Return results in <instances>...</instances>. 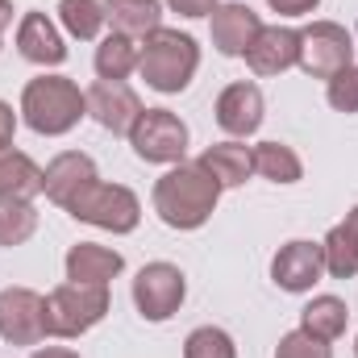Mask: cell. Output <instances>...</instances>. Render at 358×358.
<instances>
[{"label": "cell", "mask_w": 358, "mask_h": 358, "mask_svg": "<svg viewBox=\"0 0 358 358\" xmlns=\"http://www.w3.org/2000/svg\"><path fill=\"white\" fill-rule=\"evenodd\" d=\"M108 313V283H59L46 296V334L80 338Z\"/></svg>", "instance_id": "obj_4"}, {"label": "cell", "mask_w": 358, "mask_h": 358, "mask_svg": "<svg viewBox=\"0 0 358 358\" xmlns=\"http://www.w3.org/2000/svg\"><path fill=\"white\" fill-rule=\"evenodd\" d=\"M125 259L108 246H96V242H80L67 250V279L71 283H108L113 275H121Z\"/></svg>", "instance_id": "obj_18"}, {"label": "cell", "mask_w": 358, "mask_h": 358, "mask_svg": "<svg viewBox=\"0 0 358 358\" xmlns=\"http://www.w3.org/2000/svg\"><path fill=\"white\" fill-rule=\"evenodd\" d=\"M59 21L71 38L92 42L104 25V4L100 0H59Z\"/></svg>", "instance_id": "obj_24"}, {"label": "cell", "mask_w": 358, "mask_h": 358, "mask_svg": "<svg viewBox=\"0 0 358 358\" xmlns=\"http://www.w3.org/2000/svg\"><path fill=\"white\" fill-rule=\"evenodd\" d=\"M129 146L142 163H183L187 150V125L171 108H142V117L129 129Z\"/></svg>", "instance_id": "obj_7"}, {"label": "cell", "mask_w": 358, "mask_h": 358, "mask_svg": "<svg viewBox=\"0 0 358 358\" xmlns=\"http://www.w3.org/2000/svg\"><path fill=\"white\" fill-rule=\"evenodd\" d=\"M342 225H346V229H350V238H355V246H358V204H355V208H350V217H346V221H342Z\"/></svg>", "instance_id": "obj_35"}, {"label": "cell", "mask_w": 358, "mask_h": 358, "mask_svg": "<svg viewBox=\"0 0 358 358\" xmlns=\"http://www.w3.org/2000/svg\"><path fill=\"white\" fill-rule=\"evenodd\" d=\"M84 96H88L92 121H96L100 129H108V134H125V138H129L134 121L142 117V100L134 96V88H129L125 80H96Z\"/></svg>", "instance_id": "obj_10"}, {"label": "cell", "mask_w": 358, "mask_h": 358, "mask_svg": "<svg viewBox=\"0 0 358 358\" xmlns=\"http://www.w3.org/2000/svg\"><path fill=\"white\" fill-rule=\"evenodd\" d=\"M196 163L217 179L221 187H238V183H246L250 171H255V155H250V146H242V142H217V146H208Z\"/></svg>", "instance_id": "obj_19"}, {"label": "cell", "mask_w": 358, "mask_h": 358, "mask_svg": "<svg viewBox=\"0 0 358 358\" xmlns=\"http://www.w3.org/2000/svg\"><path fill=\"white\" fill-rule=\"evenodd\" d=\"M38 229V213L29 200H0V246H21Z\"/></svg>", "instance_id": "obj_25"}, {"label": "cell", "mask_w": 358, "mask_h": 358, "mask_svg": "<svg viewBox=\"0 0 358 358\" xmlns=\"http://www.w3.org/2000/svg\"><path fill=\"white\" fill-rule=\"evenodd\" d=\"M346 321H350V308L338 296H313V304L300 313V329L313 334V338H321V342L342 338L346 334Z\"/></svg>", "instance_id": "obj_21"}, {"label": "cell", "mask_w": 358, "mask_h": 358, "mask_svg": "<svg viewBox=\"0 0 358 358\" xmlns=\"http://www.w3.org/2000/svg\"><path fill=\"white\" fill-rule=\"evenodd\" d=\"M296 59H300V34L283 29V25H263L246 50V63L255 76H279V71L296 67Z\"/></svg>", "instance_id": "obj_14"}, {"label": "cell", "mask_w": 358, "mask_h": 358, "mask_svg": "<svg viewBox=\"0 0 358 358\" xmlns=\"http://www.w3.org/2000/svg\"><path fill=\"white\" fill-rule=\"evenodd\" d=\"M142 59V46L125 34H108L100 46H96V76L100 80H125Z\"/></svg>", "instance_id": "obj_22"}, {"label": "cell", "mask_w": 358, "mask_h": 358, "mask_svg": "<svg viewBox=\"0 0 358 358\" xmlns=\"http://www.w3.org/2000/svg\"><path fill=\"white\" fill-rule=\"evenodd\" d=\"M275 13H283V17H304V13H313L321 0H267Z\"/></svg>", "instance_id": "obj_31"}, {"label": "cell", "mask_w": 358, "mask_h": 358, "mask_svg": "<svg viewBox=\"0 0 358 358\" xmlns=\"http://www.w3.org/2000/svg\"><path fill=\"white\" fill-rule=\"evenodd\" d=\"M34 358H80L76 350H63V346H46V350H38Z\"/></svg>", "instance_id": "obj_33"}, {"label": "cell", "mask_w": 358, "mask_h": 358, "mask_svg": "<svg viewBox=\"0 0 358 358\" xmlns=\"http://www.w3.org/2000/svg\"><path fill=\"white\" fill-rule=\"evenodd\" d=\"M67 213L76 221L96 225V229H108V234H134L138 229V217H142V204H138V196L129 187L92 179V183H84L67 200Z\"/></svg>", "instance_id": "obj_5"}, {"label": "cell", "mask_w": 358, "mask_h": 358, "mask_svg": "<svg viewBox=\"0 0 358 358\" xmlns=\"http://www.w3.org/2000/svg\"><path fill=\"white\" fill-rule=\"evenodd\" d=\"M38 192H42V167L29 155L4 146L0 150V200H34Z\"/></svg>", "instance_id": "obj_20"}, {"label": "cell", "mask_w": 358, "mask_h": 358, "mask_svg": "<svg viewBox=\"0 0 358 358\" xmlns=\"http://www.w3.org/2000/svg\"><path fill=\"white\" fill-rule=\"evenodd\" d=\"M104 21L113 25V34L150 38L163 25V0H104Z\"/></svg>", "instance_id": "obj_17"}, {"label": "cell", "mask_w": 358, "mask_h": 358, "mask_svg": "<svg viewBox=\"0 0 358 358\" xmlns=\"http://www.w3.org/2000/svg\"><path fill=\"white\" fill-rule=\"evenodd\" d=\"M217 125L234 138H250L259 125H263V92L259 84L242 80V84H229V88L217 96Z\"/></svg>", "instance_id": "obj_12"}, {"label": "cell", "mask_w": 358, "mask_h": 358, "mask_svg": "<svg viewBox=\"0 0 358 358\" xmlns=\"http://www.w3.org/2000/svg\"><path fill=\"white\" fill-rule=\"evenodd\" d=\"M321 250H325V271H329L334 279H350L358 271V246H355V238H350L346 225H334V229L325 234Z\"/></svg>", "instance_id": "obj_26"}, {"label": "cell", "mask_w": 358, "mask_h": 358, "mask_svg": "<svg viewBox=\"0 0 358 358\" xmlns=\"http://www.w3.org/2000/svg\"><path fill=\"white\" fill-rule=\"evenodd\" d=\"M17 50L29 63H38V67H59L67 59V46H63V38H59V29L50 25L46 13H25L21 17V25H17Z\"/></svg>", "instance_id": "obj_15"}, {"label": "cell", "mask_w": 358, "mask_h": 358, "mask_svg": "<svg viewBox=\"0 0 358 358\" xmlns=\"http://www.w3.org/2000/svg\"><path fill=\"white\" fill-rule=\"evenodd\" d=\"M259 29H263V21H259V13L250 8V4H217L213 8V46L221 50V55H246L250 50V42L259 38Z\"/></svg>", "instance_id": "obj_13"}, {"label": "cell", "mask_w": 358, "mask_h": 358, "mask_svg": "<svg viewBox=\"0 0 358 358\" xmlns=\"http://www.w3.org/2000/svg\"><path fill=\"white\" fill-rule=\"evenodd\" d=\"M187 296V283H183V271L171 263H150V267L138 271L134 279V304L146 321H167L176 317L179 304Z\"/></svg>", "instance_id": "obj_8"}, {"label": "cell", "mask_w": 358, "mask_h": 358, "mask_svg": "<svg viewBox=\"0 0 358 358\" xmlns=\"http://www.w3.org/2000/svg\"><path fill=\"white\" fill-rule=\"evenodd\" d=\"M275 358H334V350H329V342H321L304 329H292L287 338H279Z\"/></svg>", "instance_id": "obj_28"}, {"label": "cell", "mask_w": 358, "mask_h": 358, "mask_svg": "<svg viewBox=\"0 0 358 358\" xmlns=\"http://www.w3.org/2000/svg\"><path fill=\"white\" fill-rule=\"evenodd\" d=\"M96 179V163H92L88 155H80V150H67V155H59L46 171H42V192L59 204V208H67V200Z\"/></svg>", "instance_id": "obj_16"}, {"label": "cell", "mask_w": 358, "mask_h": 358, "mask_svg": "<svg viewBox=\"0 0 358 358\" xmlns=\"http://www.w3.org/2000/svg\"><path fill=\"white\" fill-rule=\"evenodd\" d=\"M84 113H88V96L67 76H38L21 92V117L34 134L59 138V134L76 129Z\"/></svg>", "instance_id": "obj_2"}, {"label": "cell", "mask_w": 358, "mask_h": 358, "mask_svg": "<svg viewBox=\"0 0 358 358\" xmlns=\"http://www.w3.org/2000/svg\"><path fill=\"white\" fill-rule=\"evenodd\" d=\"M325 96H329V104H334L338 113H358V67H355V63L329 80Z\"/></svg>", "instance_id": "obj_29"}, {"label": "cell", "mask_w": 358, "mask_h": 358, "mask_svg": "<svg viewBox=\"0 0 358 358\" xmlns=\"http://www.w3.org/2000/svg\"><path fill=\"white\" fill-rule=\"evenodd\" d=\"M355 355H358V342H355Z\"/></svg>", "instance_id": "obj_36"}, {"label": "cell", "mask_w": 358, "mask_h": 358, "mask_svg": "<svg viewBox=\"0 0 358 358\" xmlns=\"http://www.w3.org/2000/svg\"><path fill=\"white\" fill-rule=\"evenodd\" d=\"M250 155H255V171L263 179H271V183H296V179L304 176L300 155L292 146H283V142H263Z\"/></svg>", "instance_id": "obj_23"}, {"label": "cell", "mask_w": 358, "mask_h": 358, "mask_svg": "<svg viewBox=\"0 0 358 358\" xmlns=\"http://www.w3.org/2000/svg\"><path fill=\"white\" fill-rule=\"evenodd\" d=\"M167 4L179 17H213V8H217V0H167Z\"/></svg>", "instance_id": "obj_30"}, {"label": "cell", "mask_w": 358, "mask_h": 358, "mask_svg": "<svg viewBox=\"0 0 358 358\" xmlns=\"http://www.w3.org/2000/svg\"><path fill=\"white\" fill-rule=\"evenodd\" d=\"M183 358H238V346H234V338H229L225 329H217V325H200V329L187 334V342H183Z\"/></svg>", "instance_id": "obj_27"}, {"label": "cell", "mask_w": 358, "mask_h": 358, "mask_svg": "<svg viewBox=\"0 0 358 358\" xmlns=\"http://www.w3.org/2000/svg\"><path fill=\"white\" fill-rule=\"evenodd\" d=\"M200 67V46L192 34H179V29H155L146 42H142V59H138V71L146 80V88L155 92H183L192 84Z\"/></svg>", "instance_id": "obj_3"}, {"label": "cell", "mask_w": 358, "mask_h": 358, "mask_svg": "<svg viewBox=\"0 0 358 358\" xmlns=\"http://www.w3.org/2000/svg\"><path fill=\"white\" fill-rule=\"evenodd\" d=\"M13 134H17V117H13V104L0 100V150L13 146Z\"/></svg>", "instance_id": "obj_32"}, {"label": "cell", "mask_w": 358, "mask_h": 358, "mask_svg": "<svg viewBox=\"0 0 358 358\" xmlns=\"http://www.w3.org/2000/svg\"><path fill=\"white\" fill-rule=\"evenodd\" d=\"M350 63H355V42H350L346 25H338V21H313L308 29H300V59H296V67H304V76L334 80Z\"/></svg>", "instance_id": "obj_6"}, {"label": "cell", "mask_w": 358, "mask_h": 358, "mask_svg": "<svg viewBox=\"0 0 358 358\" xmlns=\"http://www.w3.org/2000/svg\"><path fill=\"white\" fill-rule=\"evenodd\" d=\"M221 200V183L200 163H176L155 183V213L171 229H200Z\"/></svg>", "instance_id": "obj_1"}, {"label": "cell", "mask_w": 358, "mask_h": 358, "mask_svg": "<svg viewBox=\"0 0 358 358\" xmlns=\"http://www.w3.org/2000/svg\"><path fill=\"white\" fill-rule=\"evenodd\" d=\"M321 275H325V250H321V242L296 238V242L279 246V255L271 259V279L283 292H308Z\"/></svg>", "instance_id": "obj_11"}, {"label": "cell", "mask_w": 358, "mask_h": 358, "mask_svg": "<svg viewBox=\"0 0 358 358\" xmlns=\"http://www.w3.org/2000/svg\"><path fill=\"white\" fill-rule=\"evenodd\" d=\"M0 338L8 346H38L46 338V300L29 287L0 292Z\"/></svg>", "instance_id": "obj_9"}, {"label": "cell", "mask_w": 358, "mask_h": 358, "mask_svg": "<svg viewBox=\"0 0 358 358\" xmlns=\"http://www.w3.org/2000/svg\"><path fill=\"white\" fill-rule=\"evenodd\" d=\"M8 25H13V4H8V0H0V34H4Z\"/></svg>", "instance_id": "obj_34"}]
</instances>
